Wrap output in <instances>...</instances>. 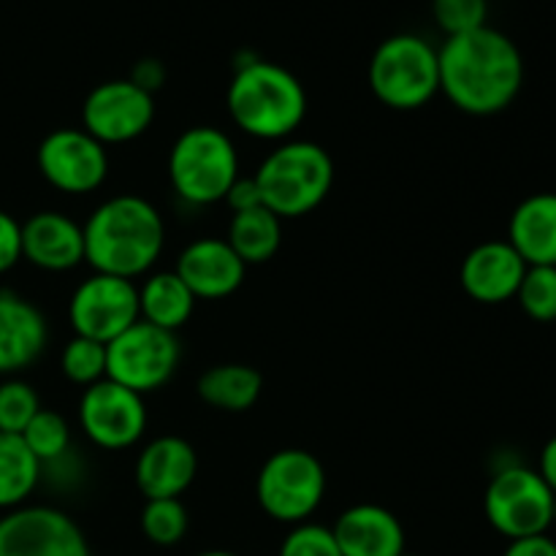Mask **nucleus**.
Masks as SVG:
<instances>
[{
	"label": "nucleus",
	"mask_w": 556,
	"mask_h": 556,
	"mask_svg": "<svg viewBox=\"0 0 556 556\" xmlns=\"http://www.w3.org/2000/svg\"><path fill=\"white\" fill-rule=\"evenodd\" d=\"M508 242L527 266H556V193H532L516 206Z\"/></svg>",
	"instance_id": "21"
},
{
	"label": "nucleus",
	"mask_w": 556,
	"mask_h": 556,
	"mask_svg": "<svg viewBox=\"0 0 556 556\" xmlns=\"http://www.w3.org/2000/svg\"><path fill=\"white\" fill-rule=\"evenodd\" d=\"M22 261V223L0 210V275L14 269Z\"/></svg>",
	"instance_id": "33"
},
{
	"label": "nucleus",
	"mask_w": 556,
	"mask_h": 556,
	"mask_svg": "<svg viewBox=\"0 0 556 556\" xmlns=\"http://www.w3.org/2000/svg\"><path fill=\"white\" fill-rule=\"evenodd\" d=\"M199 472V454L177 434H163L147 443L136 459L134 478L144 500H179Z\"/></svg>",
	"instance_id": "17"
},
{
	"label": "nucleus",
	"mask_w": 556,
	"mask_h": 556,
	"mask_svg": "<svg viewBox=\"0 0 556 556\" xmlns=\"http://www.w3.org/2000/svg\"><path fill=\"white\" fill-rule=\"evenodd\" d=\"M538 476L546 481V486L552 489L556 497V434L546 445H543L541 462H538Z\"/></svg>",
	"instance_id": "37"
},
{
	"label": "nucleus",
	"mask_w": 556,
	"mask_h": 556,
	"mask_svg": "<svg viewBox=\"0 0 556 556\" xmlns=\"http://www.w3.org/2000/svg\"><path fill=\"white\" fill-rule=\"evenodd\" d=\"M22 258L43 271H68L85 261V231L63 212H36L22 223Z\"/></svg>",
	"instance_id": "19"
},
{
	"label": "nucleus",
	"mask_w": 556,
	"mask_h": 556,
	"mask_svg": "<svg viewBox=\"0 0 556 556\" xmlns=\"http://www.w3.org/2000/svg\"><path fill=\"white\" fill-rule=\"evenodd\" d=\"M85 231V261L98 275L136 280L157 264L166 223L155 204L134 193L114 195L92 210Z\"/></svg>",
	"instance_id": "2"
},
{
	"label": "nucleus",
	"mask_w": 556,
	"mask_h": 556,
	"mask_svg": "<svg viewBox=\"0 0 556 556\" xmlns=\"http://www.w3.org/2000/svg\"><path fill=\"white\" fill-rule=\"evenodd\" d=\"M226 106L242 134L261 141H282L307 117V92L288 68L250 58L237 65Z\"/></svg>",
	"instance_id": "3"
},
{
	"label": "nucleus",
	"mask_w": 556,
	"mask_h": 556,
	"mask_svg": "<svg viewBox=\"0 0 556 556\" xmlns=\"http://www.w3.org/2000/svg\"><path fill=\"white\" fill-rule=\"evenodd\" d=\"M174 271L195 299L217 302L242 288L248 264L233 253L226 239H195L179 253Z\"/></svg>",
	"instance_id": "15"
},
{
	"label": "nucleus",
	"mask_w": 556,
	"mask_h": 556,
	"mask_svg": "<svg viewBox=\"0 0 556 556\" xmlns=\"http://www.w3.org/2000/svg\"><path fill=\"white\" fill-rule=\"evenodd\" d=\"M503 556H556V541L546 535H532L510 541Z\"/></svg>",
	"instance_id": "36"
},
{
	"label": "nucleus",
	"mask_w": 556,
	"mask_h": 556,
	"mask_svg": "<svg viewBox=\"0 0 556 556\" xmlns=\"http://www.w3.org/2000/svg\"><path fill=\"white\" fill-rule=\"evenodd\" d=\"M440 92L459 112L492 117L505 112L525 87V58L514 38L483 25L448 36L438 49Z\"/></svg>",
	"instance_id": "1"
},
{
	"label": "nucleus",
	"mask_w": 556,
	"mask_h": 556,
	"mask_svg": "<svg viewBox=\"0 0 556 556\" xmlns=\"http://www.w3.org/2000/svg\"><path fill=\"white\" fill-rule=\"evenodd\" d=\"M20 438L25 440L30 454L41 462V467L63 459V456L71 451L68 421H65L60 413L43 410V407L36 413V418L27 424V429L20 434Z\"/></svg>",
	"instance_id": "26"
},
{
	"label": "nucleus",
	"mask_w": 556,
	"mask_h": 556,
	"mask_svg": "<svg viewBox=\"0 0 556 556\" xmlns=\"http://www.w3.org/2000/svg\"><path fill=\"white\" fill-rule=\"evenodd\" d=\"M0 556H92L81 527L49 505H20L0 516Z\"/></svg>",
	"instance_id": "11"
},
{
	"label": "nucleus",
	"mask_w": 556,
	"mask_h": 556,
	"mask_svg": "<svg viewBox=\"0 0 556 556\" xmlns=\"http://www.w3.org/2000/svg\"><path fill=\"white\" fill-rule=\"evenodd\" d=\"M141 532L155 546H177L188 532V510L182 500H147L141 508Z\"/></svg>",
	"instance_id": "27"
},
{
	"label": "nucleus",
	"mask_w": 556,
	"mask_h": 556,
	"mask_svg": "<svg viewBox=\"0 0 556 556\" xmlns=\"http://www.w3.org/2000/svg\"><path fill=\"white\" fill-rule=\"evenodd\" d=\"M400 556H416V554H407V552H405V554H400Z\"/></svg>",
	"instance_id": "40"
},
{
	"label": "nucleus",
	"mask_w": 556,
	"mask_h": 556,
	"mask_svg": "<svg viewBox=\"0 0 556 556\" xmlns=\"http://www.w3.org/2000/svg\"><path fill=\"white\" fill-rule=\"evenodd\" d=\"M49 326L41 309L14 291H0V375L16 378L41 358Z\"/></svg>",
	"instance_id": "18"
},
{
	"label": "nucleus",
	"mask_w": 556,
	"mask_h": 556,
	"mask_svg": "<svg viewBox=\"0 0 556 556\" xmlns=\"http://www.w3.org/2000/svg\"><path fill=\"white\" fill-rule=\"evenodd\" d=\"M554 525H556V505H554Z\"/></svg>",
	"instance_id": "39"
},
{
	"label": "nucleus",
	"mask_w": 556,
	"mask_h": 556,
	"mask_svg": "<svg viewBox=\"0 0 556 556\" xmlns=\"http://www.w3.org/2000/svg\"><path fill=\"white\" fill-rule=\"evenodd\" d=\"M556 497L538 470L508 465L497 470L483 494L486 521L508 541L546 535L554 527Z\"/></svg>",
	"instance_id": "8"
},
{
	"label": "nucleus",
	"mask_w": 556,
	"mask_h": 556,
	"mask_svg": "<svg viewBox=\"0 0 556 556\" xmlns=\"http://www.w3.org/2000/svg\"><path fill=\"white\" fill-rule=\"evenodd\" d=\"M199 299L179 280L177 271H152L139 286V320L177 334L193 315Z\"/></svg>",
	"instance_id": "22"
},
{
	"label": "nucleus",
	"mask_w": 556,
	"mask_h": 556,
	"mask_svg": "<svg viewBox=\"0 0 556 556\" xmlns=\"http://www.w3.org/2000/svg\"><path fill=\"white\" fill-rule=\"evenodd\" d=\"M342 556H400L405 554V530L383 505L362 503L342 510L331 527Z\"/></svg>",
	"instance_id": "20"
},
{
	"label": "nucleus",
	"mask_w": 556,
	"mask_h": 556,
	"mask_svg": "<svg viewBox=\"0 0 556 556\" xmlns=\"http://www.w3.org/2000/svg\"><path fill=\"white\" fill-rule=\"evenodd\" d=\"M516 302L538 324L556 320V266H527Z\"/></svg>",
	"instance_id": "28"
},
{
	"label": "nucleus",
	"mask_w": 556,
	"mask_h": 556,
	"mask_svg": "<svg viewBox=\"0 0 556 556\" xmlns=\"http://www.w3.org/2000/svg\"><path fill=\"white\" fill-rule=\"evenodd\" d=\"M432 14L445 38L462 36L486 25L489 0H432Z\"/></svg>",
	"instance_id": "31"
},
{
	"label": "nucleus",
	"mask_w": 556,
	"mask_h": 556,
	"mask_svg": "<svg viewBox=\"0 0 556 556\" xmlns=\"http://www.w3.org/2000/svg\"><path fill=\"white\" fill-rule=\"evenodd\" d=\"M128 79L134 81V85H139L141 90L155 92L157 87L163 85V79H166V68H163L161 60L144 58L134 65V71H130Z\"/></svg>",
	"instance_id": "35"
},
{
	"label": "nucleus",
	"mask_w": 556,
	"mask_h": 556,
	"mask_svg": "<svg viewBox=\"0 0 556 556\" xmlns=\"http://www.w3.org/2000/svg\"><path fill=\"white\" fill-rule=\"evenodd\" d=\"M182 348L174 331L136 320L106 345V378L136 394H152L174 378Z\"/></svg>",
	"instance_id": "9"
},
{
	"label": "nucleus",
	"mask_w": 556,
	"mask_h": 556,
	"mask_svg": "<svg viewBox=\"0 0 556 556\" xmlns=\"http://www.w3.org/2000/svg\"><path fill=\"white\" fill-rule=\"evenodd\" d=\"M261 510L280 525H304L326 497V470L315 454L304 448H282L271 454L255 478Z\"/></svg>",
	"instance_id": "7"
},
{
	"label": "nucleus",
	"mask_w": 556,
	"mask_h": 556,
	"mask_svg": "<svg viewBox=\"0 0 556 556\" xmlns=\"http://www.w3.org/2000/svg\"><path fill=\"white\" fill-rule=\"evenodd\" d=\"M226 242L248 266L266 264L275 258L282 244V220L266 206L237 212L228 223Z\"/></svg>",
	"instance_id": "24"
},
{
	"label": "nucleus",
	"mask_w": 556,
	"mask_h": 556,
	"mask_svg": "<svg viewBox=\"0 0 556 556\" xmlns=\"http://www.w3.org/2000/svg\"><path fill=\"white\" fill-rule=\"evenodd\" d=\"M201 402L223 413H244L258 402L264 378L250 364H217L199 378Z\"/></svg>",
	"instance_id": "23"
},
{
	"label": "nucleus",
	"mask_w": 556,
	"mask_h": 556,
	"mask_svg": "<svg viewBox=\"0 0 556 556\" xmlns=\"http://www.w3.org/2000/svg\"><path fill=\"white\" fill-rule=\"evenodd\" d=\"M85 438L103 451H125L147 432L144 396L103 378L87 386L79 400Z\"/></svg>",
	"instance_id": "12"
},
{
	"label": "nucleus",
	"mask_w": 556,
	"mask_h": 556,
	"mask_svg": "<svg viewBox=\"0 0 556 556\" xmlns=\"http://www.w3.org/2000/svg\"><path fill=\"white\" fill-rule=\"evenodd\" d=\"M68 320L76 337L109 345L139 320V288L134 280L96 271L71 293Z\"/></svg>",
	"instance_id": "10"
},
{
	"label": "nucleus",
	"mask_w": 556,
	"mask_h": 556,
	"mask_svg": "<svg viewBox=\"0 0 556 556\" xmlns=\"http://www.w3.org/2000/svg\"><path fill=\"white\" fill-rule=\"evenodd\" d=\"M155 119V98L130 79H109L92 87L81 103V125L92 139L128 144L150 130Z\"/></svg>",
	"instance_id": "14"
},
{
	"label": "nucleus",
	"mask_w": 556,
	"mask_h": 556,
	"mask_svg": "<svg viewBox=\"0 0 556 556\" xmlns=\"http://www.w3.org/2000/svg\"><path fill=\"white\" fill-rule=\"evenodd\" d=\"M168 179L185 204L206 206L226 199L239 179V155L220 128H188L168 152Z\"/></svg>",
	"instance_id": "5"
},
{
	"label": "nucleus",
	"mask_w": 556,
	"mask_h": 556,
	"mask_svg": "<svg viewBox=\"0 0 556 556\" xmlns=\"http://www.w3.org/2000/svg\"><path fill=\"white\" fill-rule=\"evenodd\" d=\"M38 410L41 400L27 380L5 378L0 383V432L22 434Z\"/></svg>",
	"instance_id": "30"
},
{
	"label": "nucleus",
	"mask_w": 556,
	"mask_h": 556,
	"mask_svg": "<svg viewBox=\"0 0 556 556\" xmlns=\"http://www.w3.org/2000/svg\"><path fill=\"white\" fill-rule=\"evenodd\" d=\"M195 556H239V554L223 552V548H215V552H201V554H195Z\"/></svg>",
	"instance_id": "38"
},
{
	"label": "nucleus",
	"mask_w": 556,
	"mask_h": 556,
	"mask_svg": "<svg viewBox=\"0 0 556 556\" xmlns=\"http://www.w3.org/2000/svg\"><path fill=\"white\" fill-rule=\"evenodd\" d=\"M253 179L266 210L280 220H293L324 204L334 185V161L315 141H282L261 161Z\"/></svg>",
	"instance_id": "4"
},
{
	"label": "nucleus",
	"mask_w": 556,
	"mask_h": 556,
	"mask_svg": "<svg viewBox=\"0 0 556 556\" xmlns=\"http://www.w3.org/2000/svg\"><path fill=\"white\" fill-rule=\"evenodd\" d=\"M41 483V462L30 454L20 434L0 432V510L27 503Z\"/></svg>",
	"instance_id": "25"
},
{
	"label": "nucleus",
	"mask_w": 556,
	"mask_h": 556,
	"mask_svg": "<svg viewBox=\"0 0 556 556\" xmlns=\"http://www.w3.org/2000/svg\"><path fill=\"white\" fill-rule=\"evenodd\" d=\"M223 201L231 206L233 215H237V212L255 210V206H264V201H261V190H258V185H255L253 177H239L237 182L231 185V190H228L226 199Z\"/></svg>",
	"instance_id": "34"
},
{
	"label": "nucleus",
	"mask_w": 556,
	"mask_h": 556,
	"mask_svg": "<svg viewBox=\"0 0 556 556\" xmlns=\"http://www.w3.org/2000/svg\"><path fill=\"white\" fill-rule=\"evenodd\" d=\"M38 172L54 190L85 195L101 188L109 174V152L85 128H58L43 136L36 152Z\"/></svg>",
	"instance_id": "13"
},
{
	"label": "nucleus",
	"mask_w": 556,
	"mask_h": 556,
	"mask_svg": "<svg viewBox=\"0 0 556 556\" xmlns=\"http://www.w3.org/2000/svg\"><path fill=\"white\" fill-rule=\"evenodd\" d=\"M277 556H342V552L331 535V527L304 521L288 532Z\"/></svg>",
	"instance_id": "32"
},
{
	"label": "nucleus",
	"mask_w": 556,
	"mask_h": 556,
	"mask_svg": "<svg viewBox=\"0 0 556 556\" xmlns=\"http://www.w3.org/2000/svg\"><path fill=\"white\" fill-rule=\"evenodd\" d=\"M527 264L508 239L481 242L465 255L459 266V282L472 302L503 304L516 299Z\"/></svg>",
	"instance_id": "16"
},
{
	"label": "nucleus",
	"mask_w": 556,
	"mask_h": 556,
	"mask_svg": "<svg viewBox=\"0 0 556 556\" xmlns=\"http://www.w3.org/2000/svg\"><path fill=\"white\" fill-rule=\"evenodd\" d=\"M369 87L383 106L413 112L440 92L438 49L416 33H396L369 60Z\"/></svg>",
	"instance_id": "6"
},
{
	"label": "nucleus",
	"mask_w": 556,
	"mask_h": 556,
	"mask_svg": "<svg viewBox=\"0 0 556 556\" xmlns=\"http://www.w3.org/2000/svg\"><path fill=\"white\" fill-rule=\"evenodd\" d=\"M60 369L71 383L81 386V389L98 383V380L106 378V345L74 334L65 342Z\"/></svg>",
	"instance_id": "29"
}]
</instances>
